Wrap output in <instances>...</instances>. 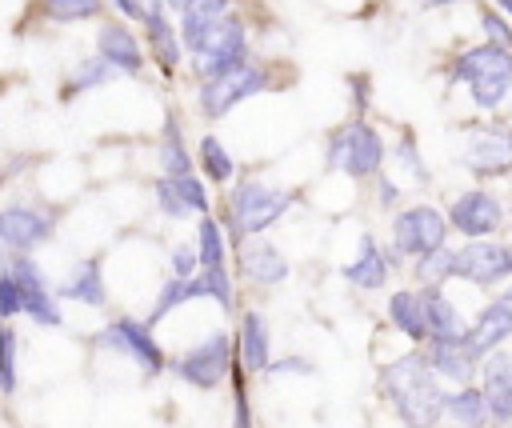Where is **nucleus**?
Wrapping results in <instances>:
<instances>
[{"mask_svg":"<svg viewBox=\"0 0 512 428\" xmlns=\"http://www.w3.org/2000/svg\"><path fill=\"white\" fill-rule=\"evenodd\" d=\"M292 204H296V196L284 192V188H268V184H260V180H240V184L232 188V200H228L232 236H236V240L260 236V232L272 228Z\"/></svg>","mask_w":512,"mask_h":428,"instance_id":"3","label":"nucleus"},{"mask_svg":"<svg viewBox=\"0 0 512 428\" xmlns=\"http://www.w3.org/2000/svg\"><path fill=\"white\" fill-rule=\"evenodd\" d=\"M144 32H148V48H152L160 72H176V64H180V48H184V44H180V32L172 28L168 12L148 16V20H144Z\"/></svg>","mask_w":512,"mask_h":428,"instance_id":"26","label":"nucleus"},{"mask_svg":"<svg viewBox=\"0 0 512 428\" xmlns=\"http://www.w3.org/2000/svg\"><path fill=\"white\" fill-rule=\"evenodd\" d=\"M156 204H160V212H164V216H188V208L180 204V196H176V188H172V180H168V176H160V180H156Z\"/></svg>","mask_w":512,"mask_h":428,"instance_id":"41","label":"nucleus"},{"mask_svg":"<svg viewBox=\"0 0 512 428\" xmlns=\"http://www.w3.org/2000/svg\"><path fill=\"white\" fill-rule=\"evenodd\" d=\"M384 164V140L368 120H352L340 132H332L328 140V168L352 176V180H368L376 176Z\"/></svg>","mask_w":512,"mask_h":428,"instance_id":"4","label":"nucleus"},{"mask_svg":"<svg viewBox=\"0 0 512 428\" xmlns=\"http://www.w3.org/2000/svg\"><path fill=\"white\" fill-rule=\"evenodd\" d=\"M424 300V320H428V340H456L468 332V324L460 320L456 304L440 292V288H420Z\"/></svg>","mask_w":512,"mask_h":428,"instance_id":"21","label":"nucleus"},{"mask_svg":"<svg viewBox=\"0 0 512 428\" xmlns=\"http://www.w3.org/2000/svg\"><path fill=\"white\" fill-rule=\"evenodd\" d=\"M196 272H200L196 248H192V244H176V248H172V276H176V280H192Z\"/></svg>","mask_w":512,"mask_h":428,"instance_id":"39","label":"nucleus"},{"mask_svg":"<svg viewBox=\"0 0 512 428\" xmlns=\"http://www.w3.org/2000/svg\"><path fill=\"white\" fill-rule=\"evenodd\" d=\"M268 372H272V376H284V372H312V364H308V360H272Z\"/></svg>","mask_w":512,"mask_h":428,"instance_id":"42","label":"nucleus"},{"mask_svg":"<svg viewBox=\"0 0 512 428\" xmlns=\"http://www.w3.org/2000/svg\"><path fill=\"white\" fill-rule=\"evenodd\" d=\"M464 168L480 180L512 172V128H476L464 144Z\"/></svg>","mask_w":512,"mask_h":428,"instance_id":"12","label":"nucleus"},{"mask_svg":"<svg viewBox=\"0 0 512 428\" xmlns=\"http://www.w3.org/2000/svg\"><path fill=\"white\" fill-rule=\"evenodd\" d=\"M388 320L396 332H404L412 344H428V320H424V300L412 288H400L388 296Z\"/></svg>","mask_w":512,"mask_h":428,"instance_id":"23","label":"nucleus"},{"mask_svg":"<svg viewBox=\"0 0 512 428\" xmlns=\"http://www.w3.org/2000/svg\"><path fill=\"white\" fill-rule=\"evenodd\" d=\"M496 12H504V16H512V0H496Z\"/></svg>","mask_w":512,"mask_h":428,"instance_id":"46","label":"nucleus"},{"mask_svg":"<svg viewBox=\"0 0 512 428\" xmlns=\"http://www.w3.org/2000/svg\"><path fill=\"white\" fill-rule=\"evenodd\" d=\"M380 392L408 428H432L444 416V388L428 368L424 352H404L388 360L380 372Z\"/></svg>","mask_w":512,"mask_h":428,"instance_id":"1","label":"nucleus"},{"mask_svg":"<svg viewBox=\"0 0 512 428\" xmlns=\"http://www.w3.org/2000/svg\"><path fill=\"white\" fill-rule=\"evenodd\" d=\"M48 12L60 20H84L100 12V0H48Z\"/></svg>","mask_w":512,"mask_h":428,"instance_id":"38","label":"nucleus"},{"mask_svg":"<svg viewBox=\"0 0 512 428\" xmlns=\"http://www.w3.org/2000/svg\"><path fill=\"white\" fill-rule=\"evenodd\" d=\"M500 300H504V304H508V308H512V284H508V288H504V292H500Z\"/></svg>","mask_w":512,"mask_h":428,"instance_id":"47","label":"nucleus"},{"mask_svg":"<svg viewBox=\"0 0 512 428\" xmlns=\"http://www.w3.org/2000/svg\"><path fill=\"white\" fill-rule=\"evenodd\" d=\"M448 276H456V252H452V248H436L432 256L416 260V280H420V288H440Z\"/></svg>","mask_w":512,"mask_h":428,"instance_id":"31","label":"nucleus"},{"mask_svg":"<svg viewBox=\"0 0 512 428\" xmlns=\"http://www.w3.org/2000/svg\"><path fill=\"white\" fill-rule=\"evenodd\" d=\"M56 296H64V300H76V304H88V308H100L108 296H104V272H100V264L96 260H84V264H76L72 268V276L60 284V292Z\"/></svg>","mask_w":512,"mask_h":428,"instance_id":"25","label":"nucleus"},{"mask_svg":"<svg viewBox=\"0 0 512 428\" xmlns=\"http://www.w3.org/2000/svg\"><path fill=\"white\" fill-rule=\"evenodd\" d=\"M184 300H192V292H188V280H168L164 288H160V296H156V304H152V316H148V324H156L160 316H168L176 304H184Z\"/></svg>","mask_w":512,"mask_h":428,"instance_id":"35","label":"nucleus"},{"mask_svg":"<svg viewBox=\"0 0 512 428\" xmlns=\"http://www.w3.org/2000/svg\"><path fill=\"white\" fill-rule=\"evenodd\" d=\"M376 196H380V208H392V204L400 200V196H396V184L384 180V176H380V192H376Z\"/></svg>","mask_w":512,"mask_h":428,"instance_id":"43","label":"nucleus"},{"mask_svg":"<svg viewBox=\"0 0 512 428\" xmlns=\"http://www.w3.org/2000/svg\"><path fill=\"white\" fill-rule=\"evenodd\" d=\"M192 0H164V8H176V12H184Z\"/></svg>","mask_w":512,"mask_h":428,"instance_id":"45","label":"nucleus"},{"mask_svg":"<svg viewBox=\"0 0 512 428\" xmlns=\"http://www.w3.org/2000/svg\"><path fill=\"white\" fill-rule=\"evenodd\" d=\"M200 280H204V296L216 300L224 312H232L236 296H232V280H228V272H224V268H200Z\"/></svg>","mask_w":512,"mask_h":428,"instance_id":"33","label":"nucleus"},{"mask_svg":"<svg viewBox=\"0 0 512 428\" xmlns=\"http://www.w3.org/2000/svg\"><path fill=\"white\" fill-rule=\"evenodd\" d=\"M448 236V216L436 212L432 204H412L392 220V252L408 260H424L436 248H444Z\"/></svg>","mask_w":512,"mask_h":428,"instance_id":"7","label":"nucleus"},{"mask_svg":"<svg viewBox=\"0 0 512 428\" xmlns=\"http://www.w3.org/2000/svg\"><path fill=\"white\" fill-rule=\"evenodd\" d=\"M480 392L488 400L492 424L512 428V352L508 348H496L480 360Z\"/></svg>","mask_w":512,"mask_h":428,"instance_id":"14","label":"nucleus"},{"mask_svg":"<svg viewBox=\"0 0 512 428\" xmlns=\"http://www.w3.org/2000/svg\"><path fill=\"white\" fill-rule=\"evenodd\" d=\"M172 372H176L184 384L200 388V392L220 388V384H224V376L232 372V340H228L224 332L204 336L196 348H188L184 356H176V360H172Z\"/></svg>","mask_w":512,"mask_h":428,"instance_id":"8","label":"nucleus"},{"mask_svg":"<svg viewBox=\"0 0 512 428\" xmlns=\"http://www.w3.org/2000/svg\"><path fill=\"white\" fill-rule=\"evenodd\" d=\"M444 412H448V420H456V428H488L492 424L488 400H484V392L476 384L444 392Z\"/></svg>","mask_w":512,"mask_h":428,"instance_id":"24","label":"nucleus"},{"mask_svg":"<svg viewBox=\"0 0 512 428\" xmlns=\"http://www.w3.org/2000/svg\"><path fill=\"white\" fill-rule=\"evenodd\" d=\"M236 356L248 372H268L272 364V336L260 312H244L240 316V340H236Z\"/></svg>","mask_w":512,"mask_h":428,"instance_id":"19","label":"nucleus"},{"mask_svg":"<svg viewBox=\"0 0 512 428\" xmlns=\"http://www.w3.org/2000/svg\"><path fill=\"white\" fill-rule=\"evenodd\" d=\"M220 16H228V0H192L180 12V44L192 52L196 40L208 32V24H216Z\"/></svg>","mask_w":512,"mask_h":428,"instance_id":"28","label":"nucleus"},{"mask_svg":"<svg viewBox=\"0 0 512 428\" xmlns=\"http://www.w3.org/2000/svg\"><path fill=\"white\" fill-rule=\"evenodd\" d=\"M420 8H448V4H468V0H416Z\"/></svg>","mask_w":512,"mask_h":428,"instance_id":"44","label":"nucleus"},{"mask_svg":"<svg viewBox=\"0 0 512 428\" xmlns=\"http://www.w3.org/2000/svg\"><path fill=\"white\" fill-rule=\"evenodd\" d=\"M52 236V216L40 212V208H28V204H12L0 212V240L12 248V252H28L36 244H44Z\"/></svg>","mask_w":512,"mask_h":428,"instance_id":"16","label":"nucleus"},{"mask_svg":"<svg viewBox=\"0 0 512 428\" xmlns=\"http://www.w3.org/2000/svg\"><path fill=\"white\" fill-rule=\"evenodd\" d=\"M196 256H200V268H224V232L212 216H204L196 228Z\"/></svg>","mask_w":512,"mask_h":428,"instance_id":"30","label":"nucleus"},{"mask_svg":"<svg viewBox=\"0 0 512 428\" xmlns=\"http://www.w3.org/2000/svg\"><path fill=\"white\" fill-rule=\"evenodd\" d=\"M100 344L104 348H116L120 356H132L148 376L152 372H164V352H160V344H156V336H152V328H148V320H132V316H120V320H112L104 332H100Z\"/></svg>","mask_w":512,"mask_h":428,"instance_id":"10","label":"nucleus"},{"mask_svg":"<svg viewBox=\"0 0 512 428\" xmlns=\"http://www.w3.org/2000/svg\"><path fill=\"white\" fill-rule=\"evenodd\" d=\"M480 28L488 32V44H500V48H508L512 52V24L504 20V12H496V8H480Z\"/></svg>","mask_w":512,"mask_h":428,"instance_id":"37","label":"nucleus"},{"mask_svg":"<svg viewBox=\"0 0 512 428\" xmlns=\"http://www.w3.org/2000/svg\"><path fill=\"white\" fill-rule=\"evenodd\" d=\"M156 160H160V176H168V180H176V176H192V152L184 148V136H180L176 116H168V120H164Z\"/></svg>","mask_w":512,"mask_h":428,"instance_id":"27","label":"nucleus"},{"mask_svg":"<svg viewBox=\"0 0 512 428\" xmlns=\"http://www.w3.org/2000/svg\"><path fill=\"white\" fill-rule=\"evenodd\" d=\"M200 168H204V176L216 180V184H228V180H232L236 164H232L228 148L220 144V136H204V140H200Z\"/></svg>","mask_w":512,"mask_h":428,"instance_id":"29","label":"nucleus"},{"mask_svg":"<svg viewBox=\"0 0 512 428\" xmlns=\"http://www.w3.org/2000/svg\"><path fill=\"white\" fill-rule=\"evenodd\" d=\"M8 272H12V276H16V284L24 288V316H32V320H36V324H44V328H60L64 320H60L56 292H48V284H44V276H40L36 260H32L28 252H12Z\"/></svg>","mask_w":512,"mask_h":428,"instance_id":"13","label":"nucleus"},{"mask_svg":"<svg viewBox=\"0 0 512 428\" xmlns=\"http://www.w3.org/2000/svg\"><path fill=\"white\" fill-rule=\"evenodd\" d=\"M24 312V288L16 284V276L8 272V264L0 268V320H12Z\"/></svg>","mask_w":512,"mask_h":428,"instance_id":"36","label":"nucleus"},{"mask_svg":"<svg viewBox=\"0 0 512 428\" xmlns=\"http://www.w3.org/2000/svg\"><path fill=\"white\" fill-rule=\"evenodd\" d=\"M100 60L120 68V72H140L144 68V52H140L136 36L124 24H104L100 28Z\"/></svg>","mask_w":512,"mask_h":428,"instance_id":"22","label":"nucleus"},{"mask_svg":"<svg viewBox=\"0 0 512 428\" xmlns=\"http://www.w3.org/2000/svg\"><path fill=\"white\" fill-rule=\"evenodd\" d=\"M240 268L248 272V280L268 284V288L280 284V280H288V260H284V252H280L276 244L260 240V236H252V240L240 244Z\"/></svg>","mask_w":512,"mask_h":428,"instance_id":"18","label":"nucleus"},{"mask_svg":"<svg viewBox=\"0 0 512 428\" xmlns=\"http://www.w3.org/2000/svg\"><path fill=\"white\" fill-rule=\"evenodd\" d=\"M428 368L436 372V380L444 384H456V388H464V384H472V376H476V368H480V356L472 352V344H468V336H456V340H428Z\"/></svg>","mask_w":512,"mask_h":428,"instance_id":"15","label":"nucleus"},{"mask_svg":"<svg viewBox=\"0 0 512 428\" xmlns=\"http://www.w3.org/2000/svg\"><path fill=\"white\" fill-rule=\"evenodd\" d=\"M264 88H268V68L244 60V64H236V68L212 76V80H200V112H204L208 120H220V116L232 112L240 100H252V96L264 92Z\"/></svg>","mask_w":512,"mask_h":428,"instance_id":"6","label":"nucleus"},{"mask_svg":"<svg viewBox=\"0 0 512 428\" xmlns=\"http://www.w3.org/2000/svg\"><path fill=\"white\" fill-rule=\"evenodd\" d=\"M396 156L404 160V172H408L412 180H420V184H428V168H424V160H420V152L412 148V136H408V132L400 136V148H396Z\"/></svg>","mask_w":512,"mask_h":428,"instance_id":"40","label":"nucleus"},{"mask_svg":"<svg viewBox=\"0 0 512 428\" xmlns=\"http://www.w3.org/2000/svg\"><path fill=\"white\" fill-rule=\"evenodd\" d=\"M456 276L480 288H492L500 280L512 276V244H496V240H468L456 252Z\"/></svg>","mask_w":512,"mask_h":428,"instance_id":"11","label":"nucleus"},{"mask_svg":"<svg viewBox=\"0 0 512 428\" xmlns=\"http://www.w3.org/2000/svg\"><path fill=\"white\" fill-rule=\"evenodd\" d=\"M468 344H472V352L484 360L488 352H496L508 336H512V308L504 304V300H492V304H484L480 308V316L468 324Z\"/></svg>","mask_w":512,"mask_h":428,"instance_id":"17","label":"nucleus"},{"mask_svg":"<svg viewBox=\"0 0 512 428\" xmlns=\"http://www.w3.org/2000/svg\"><path fill=\"white\" fill-rule=\"evenodd\" d=\"M172 188H176V196H180V204H184L188 212L208 216V192H204V184H200L196 176H176Z\"/></svg>","mask_w":512,"mask_h":428,"instance_id":"34","label":"nucleus"},{"mask_svg":"<svg viewBox=\"0 0 512 428\" xmlns=\"http://www.w3.org/2000/svg\"><path fill=\"white\" fill-rule=\"evenodd\" d=\"M388 272H392V264H388V256L376 248V240H372V236H360V252H356L352 264H344V280H348L352 288L380 292L384 280H388Z\"/></svg>","mask_w":512,"mask_h":428,"instance_id":"20","label":"nucleus"},{"mask_svg":"<svg viewBox=\"0 0 512 428\" xmlns=\"http://www.w3.org/2000/svg\"><path fill=\"white\" fill-rule=\"evenodd\" d=\"M0 392H16V332L0 320Z\"/></svg>","mask_w":512,"mask_h":428,"instance_id":"32","label":"nucleus"},{"mask_svg":"<svg viewBox=\"0 0 512 428\" xmlns=\"http://www.w3.org/2000/svg\"><path fill=\"white\" fill-rule=\"evenodd\" d=\"M192 60H196L200 80H212V76L244 64L248 60V28H244V20L236 12H228L216 24H208V32L192 48Z\"/></svg>","mask_w":512,"mask_h":428,"instance_id":"5","label":"nucleus"},{"mask_svg":"<svg viewBox=\"0 0 512 428\" xmlns=\"http://www.w3.org/2000/svg\"><path fill=\"white\" fill-rule=\"evenodd\" d=\"M448 224L468 236V240H488L492 232H500L504 224V204L484 192V188H472V192H460L452 204H448Z\"/></svg>","mask_w":512,"mask_h":428,"instance_id":"9","label":"nucleus"},{"mask_svg":"<svg viewBox=\"0 0 512 428\" xmlns=\"http://www.w3.org/2000/svg\"><path fill=\"white\" fill-rule=\"evenodd\" d=\"M452 84H464L472 92V104L492 112L504 104L508 88H512V52L500 48V44H472L464 48L456 60H452V72H448V88Z\"/></svg>","mask_w":512,"mask_h":428,"instance_id":"2","label":"nucleus"}]
</instances>
